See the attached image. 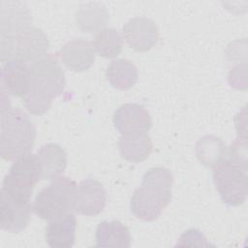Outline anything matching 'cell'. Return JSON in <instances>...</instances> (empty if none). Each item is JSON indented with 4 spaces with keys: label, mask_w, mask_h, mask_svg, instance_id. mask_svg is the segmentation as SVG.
Returning a JSON list of instances; mask_svg holds the SVG:
<instances>
[{
    "label": "cell",
    "mask_w": 248,
    "mask_h": 248,
    "mask_svg": "<svg viewBox=\"0 0 248 248\" xmlns=\"http://www.w3.org/2000/svg\"><path fill=\"white\" fill-rule=\"evenodd\" d=\"M65 87L64 73L53 54H47L30 66L28 90L22 98L27 110L35 115L46 113L52 100L59 96Z\"/></svg>",
    "instance_id": "1"
},
{
    "label": "cell",
    "mask_w": 248,
    "mask_h": 248,
    "mask_svg": "<svg viewBox=\"0 0 248 248\" xmlns=\"http://www.w3.org/2000/svg\"><path fill=\"white\" fill-rule=\"evenodd\" d=\"M173 176L170 170L162 167L149 169L142 176L141 187L135 190L130 208L132 213L143 221H154L171 201Z\"/></svg>",
    "instance_id": "2"
},
{
    "label": "cell",
    "mask_w": 248,
    "mask_h": 248,
    "mask_svg": "<svg viewBox=\"0 0 248 248\" xmlns=\"http://www.w3.org/2000/svg\"><path fill=\"white\" fill-rule=\"evenodd\" d=\"M35 139V127L23 110L10 108L1 111L0 155L4 160H16L31 152Z\"/></svg>",
    "instance_id": "3"
},
{
    "label": "cell",
    "mask_w": 248,
    "mask_h": 248,
    "mask_svg": "<svg viewBox=\"0 0 248 248\" xmlns=\"http://www.w3.org/2000/svg\"><path fill=\"white\" fill-rule=\"evenodd\" d=\"M1 61L4 63L16 59L31 65L47 55L49 42L45 32L29 26L15 35L0 34Z\"/></svg>",
    "instance_id": "4"
},
{
    "label": "cell",
    "mask_w": 248,
    "mask_h": 248,
    "mask_svg": "<svg viewBox=\"0 0 248 248\" xmlns=\"http://www.w3.org/2000/svg\"><path fill=\"white\" fill-rule=\"evenodd\" d=\"M213 182L222 201L228 206H238L247 198V161L230 157L224 159L212 171Z\"/></svg>",
    "instance_id": "5"
},
{
    "label": "cell",
    "mask_w": 248,
    "mask_h": 248,
    "mask_svg": "<svg viewBox=\"0 0 248 248\" xmlns=\"http://www.w3.org/2000/svg\"><path fill=\"white\" fill-rule=\"evenodd\" d=\"M77 184L66 176L56 177L49 185L38 193L32 209L44 220H52L74 210Z\"/></svg>",
    "instance_id": "6"
},
{
    "label": "cell",
    "mask_w": 248,
    "mask_h": 248,
    "mask_svg": "<svg viewBox=\"0 0 248 248\" xmlns=\"http://www.w3.org/2000/svg\"><path fill=\"white\" fill-rule=\"evenodd\" d=\"M41 178L39 157L29 152L15 160L3 179L1 191L17 201L30 202L33 190Z\"/></svg>",
    "instance_id": "7"
},
{
    "label": "cell",
    "mask_w": 248,
    "mask_h": 248,
    "mask_svg": "<svg viewBox=\"0 0 248 248\" xmlns=\"http://www.w3.org/2000/svg\"><path fill=\"white\" fill-rule=\"evenodd\" d=\"M107 194L101 182L94 178H86L77 185L74 210L85 216L98 215L106 207Z\"/></svg>",
    "instance_id": "8"
},
{
    "label": "cell",
    "mask_w": 248,
    "mask_h": 248,
    "mask_svg": "<svg viewBox=\"0 0 248 248\" xmlns=\"http://www.w3.org/2000/svg\"><path fill=\"white\" fill-rule=\"evenodd\" d=\"M122 33L128 46L140 52L151 49L159 39L157 25L145 16H137L128 20L123 25Z\"/></svg>",
    "instance_id": "9"
},
{
    "label": "cell",
    "mask_w": 248,
    "mask_h": 248,
    "mask_svg": "<svg viewBox=\"0 0 248 248\" xmlns=\"http://www.w3.org/2000/svg\"><path fill=\"white\" fill-rule=\"evenodd\" d=\"M114 127L122 135L147 133L152 126V119L147 109L140 104H125L113 113Z\"/></svg>",
    "instance_id": "10"
},
{
    "label": "cell",
    "mask_w": 248,
    "mask_h": 248,
    "mask_svg": "<svg viewBox=\"0 0 248 248\" xmlns=\"http://www.w3.org/2000/svg\"><path fill=\"white\" fill-rule=\"evenodd\" d=\"M0 194V227L8 232L18 233L29 223L30 202L17 201L2 191Z\"/></svg>",
    "instance_id": "11"
},
{
    "label": "cell",
    "mask_w": 248,
    "mask_h": 248,
    "mask_svg": "<svg viewBox=\"0 0 248 248\" xmlns=\"http://www.w3.org/2000/svg\"><path fill=\"white\" fill-rule=\"evenodd\" d=\"M62 63L74 72L88 70L95 61L93 45L83 39H74L67 42L60 49Z\"/></svg>",
    "instance_id": "12"
},
{
    "label": "cell",
    "mask_w": 248,
    "mask_h": 248,
    "mask_svg": "<svg viewBox=\"0 0 248 248\" xmlns=\"http://www.w3.org/2000/svg\"><path fill=\"white\" fill-rule=\"evenodd\" d=\"M32 16L27 6L19 1L0 2V34L15 35L30 26Z\"/></svg>",
    "instance_id": "13"
},
{
    "label": "cell",
    "mask_w": 248,
    "mask_h": 248,
    "mask_svg": "<svg viewBox=\"0 0 248 248\" xmlns=\"http://www.w3.org/2000/svg\"><path fill=\"white\" fill-rule=\"evenodd\" d=\"M77 220L73 213L52 219L46 229V239L52 248L73 247L76 240Z\"/></svg>",
    "instance_id": "14"
},
{
    "label": "cell",
    "mask_w": 248,
    "mask_h": 248,
    "mask_svg": "<svg viewBox=\"0 0 248 248\" xmlns=\"http://www.w3.org/2000/svg\"><path fill=\"white\" fill-rule=\"evenodd\" d=\"M2 88L15 96L23 98L28 90L30 80V67L16 59L4 63L2 68Z\"/></svg>",
    "instance_id": "15"
},
{
    "label": "cell",
    "mask_w": 248,
    "mask_h": 248,
    "mask_svg": "<svg viewBox=\"0 0 248 248\" xmlns=\"http://www.w3.org/2000/svg\"><path fill=\"white\" fill-rule=\"evenodd\" d=\"M152 140L147 133L122 135L118 140V148L122 158L131 163L137 164L146 160L152 152Z\"/></svg>",
    "instance_id": "16"
},
{
    "label": "cell",
    "mask_w": 248,
    "mask_h": 248,
    "mask_svg": "<svg viewBox=\"0 0 248 248\" xmlns=\"http://www.w3.org/2000/svg\"><path fill=\"white\" fill-rule=\"evenodd\" d=\"M42 166V178L51 180L58 177L67 167V154L57 143L48 142L37 153Z\"/></svg>",
    "instance_id": "17"
},
{
    "label": "cell",
    "mask_w": 248,
    "mask_h": 248,
    "mask_svg": "<svg viewBox=\"0 0 248 248\" xmlns=\"http://www.w3.org/2000/svg\"><path fill=\"white\" fill-rule=\"evenodd\" d=\"M131 234L126 226L119 221H103L96 230L97 247H124L131 246Z\"/></svg>",
    "instance_id": "18"
},
{
    "label": "cell",
    "mask_w": 248,
    "mask_h": 248,
    "mask_svg": "<svg viewBox=\"0 0 248 248\" xmlns=\"http://www.w3.org/2000/svg\"><path fill=\"white\" fill-rule=\"evenodd\" d=\"M108 19L109 14L106 7L98 2L81 5L76 14L77 25L84 33L101 31Z\"/></svg>",
    "instance_id": "19"
},
{
    "label": "cell",
    "mask_w": 248,
    "mask_h": 248,
    "mask_svg": "<svg viewBox=\"0 0 248 248\" xmlns=\"http://www.w3.org/2000/svg\"><path fill=\"white\" fill-rule=\"evenodd\" d=\"M195 153L203 166L213 168L226 158L228 150L225 142L220 138L207 135L198 140L195 146Z\"/></svg>",
    "instance_id": "20"
},
{
    "label": "cell",
    "mask_w": 248,
    "mask_h": 248,
    "mask_svg": "<svg viewBox=\"0 0 248 248\" xmlns=\"http://www.w3.org/2000/svg\"><path fill=\"white\" fill-rule=\"evenodd\" d=\"M106 76L112 87L119 90H127L136 84L138 69L130 60L115 59L108 65Z\"/></svg>",
    "instance_id": "21"
},
{
    "label": "cell",
    "mask_w": 248,
    "mask_h": 248,
    "mask_svg": "<svg viewBox=\"0 0 248 248\" xmlns=\"http://www.w3.org/2000/svg\"><path fill=\"white\" fill-rule=\"evenodd\" d=\"M95 51L104 58H114L122 50V37L114 28H104L93 40Z\"/></svg>",
    "instance_id": "22"
}]
</instances>
